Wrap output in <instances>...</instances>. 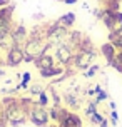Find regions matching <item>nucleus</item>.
I'll use <instances>...</instances> for the list:
<instances>
[{
	"instance_id": "f257e3e1",
	"label": "nucleus",
	"mask_w": 122,
	"mask_h": 127,
	"mask_svg": "<svg viewBox=\"0 0 122 127\" xmlns=\"http://www.w3.org/2000/svg\"><path fill=\"white\" fill-rule=\"evenodd\" d=\"M52 49V45L44 40V38H32L29 37L27 38V42L24 44V52H25V55H24V62L25 64H33L35 62V59L40 57V55H44V54H49V50Z\"/></svg>"
},
{
	"instance_id": "f03ea898",
	"label": "nucleus",
	"mask_w": 122,
	"mask_h": 127,
	"mask_svg": "<svg viewBox=\"0 0 122 127\" xmlns=\"http://www.w3.org/2000/svg\"><path fill=\"white\" fill-rule=\"evenodd\" d=\"M27 117H29V122H32L35 127L49 126V122H50V114H49V109L39 105L37 102H35V104H33V107L29 110Z\"/></svg>"
},
{
	"instance_id": "7ed1b4c3",
	"label": "nucleus",
	"mask_w": 122,
	"mask_h": 127,
	"mask_svg": "<svg viewBox=\"0 0 122 127\" xmlns=\"http://www.w3.org/2000/svg\"><path fill=\"white\" fill-rule=\"evenodd\" d=\"M97 57V52L92 50V52H82V50H77L74 54V60H72V65L75 70H85L89 69L92 62H94V59Z\"/></svg>"
},
{
	"instance_id": "20e7f679",
	"label": "nucleus",
	"mask_w": 122,
	"mask_h": 127,
	"mask_svg": "<svg viewBox=\"0 0 122 127\" xmlns=\"http://www.w3.org/2000/svg\"><path fill=\"white\" fill-rule=\"evenodd\" d=\"M74 54H75V50L70 49V47L64 42V44H59L57 47H55L54 57H55V62H57L59 65H62V67H70L72 60H74Z\"/></svg>"
},
{
	"instance_id": "39448f33",
	"label": "nucleus",
	"mask_w": 122,
	"mask_h": 127,
	"mask_svg": "<svg viewBox=\"0 0 122 127\" xmlns=\"http://www.w3.org/2000/svg\"><path fill=\"white\" fill-rule=\"evenodd\" d=\"M24 55H25L24 47L22 45H13L10 50L5 52V60H3V64H5L7 67L15 69V67H19L20 64L24 62Z\"/></svg>"
},
{
	"instance_id": "423d86ee",
	"label": "nucleus",
	"mask_w": 122,
	"mask_h": 127,
	"mask_svg": "<svg viewBox=\"0 0 122 127\" xmlns=\"http://www.w3.org/2000/svg\"><path fill=\"white\" fill-rule=\"evenodd\" d=\"M12 37H13L15 45H22L24 47V44L27 42V38H29V29L24 24H13Z\"/></svg>"
},
{
	"instance_id": "0eeeda50",
	"label": "nucleus",
	"mask_w": 122,
	"mask_h": 127,
	"mask_svg": "<svg viewBox=\"0 0 122 127\" xmlns=\"http://www.w3.org/2000/svg\"><path fill=\"white\" fill-rule=\"evenodd\" d=\"M39 74H40V77H42V79H57V77H60V75H64V74H65V67H62V65L55 64L54 67L39 70Z\"/></svg>"
},
{
	"instance_id": "6e6552de",
	"label": "nucleus",
	"mask_w": 122,
	"mask_h": 127,
	"mask_svg": "<svg viewBox=\"0 0 122 127\" xmlns=\"http://www.w3.org/2000/svg\"><path fill=\"white\" fill-rule=\"evenodd\" d=\"M57 126L59 127H82V119L75 112H69Z\"/></svg>"
},
{
	"instance_id": "1a4fd4ad",
	"label": "nucleus",
	"mask_w": 122,
	"mask_h": 127,
	"mask_svg": "<svg viewBox=\"0 0 122 127\" xmlns=\"http://www.w3.org/2000/svg\"><path fill=\"white\" fill-rule=\"evenodd\" d=\"M55 57L52 55V54H44V55H40V57L35 59V62H33V65L37 67L39 70L42 69H49V67H54L55 65Z\"/></svg>"
},
{
	"instance_id": "9d476101",
	"label": "nucleus",
	"mask_w": 122,
	"mask_h": 127,
	"mask_svg": "<svg viewBox=\"0 0 122 127\" xmlns=\"http://www.w3.org/2000/svg\"><path fill=\"white\" fill-rule=\"evenodd\" d=\"M99 50H100V54L104 55V59L107 60V64H109L112 59H116V55H117V49H116L112 44H110V42H105V44H102Z\"/></svg>"
},
{
	"instance_id": "9b49d317",
	"label": "nucleus",
	"mask_w": 122,
	"mask_h": 127,
	"mask_svg": "<svg viewBox=\"0 0 122 127\" xmlns=\"http://www.w3.org/2000/svg\"><path fill=\"white\" fill-rule=\"evenodd\" d=\"M57 22L62 27H65V29L70 30V27H74V24H75V13L74 12H67V13H64V15H60V17L57 19Z\"/></svg>"
},
{
	"instance_id": "f8f14e48",
	"label": "nucleus",
	"mask_w": 122,
	"mask_h": 127,
	"mask_svg": "<svg viewBox=\"0 0 122 127\" xmlns=\"http://www.w3.org/2000/svg\"><path fill=\"white\" fill-rule=\"evenodd\" d=\"M13 45H15V42H13V37H12V32H7V33H3L2 37H0V50H10Z\"/></svg>"
},
{
	"instance_id": "ddd939ff",
	"label": "nucleus",
	"mask_w": 122,
	"mask_h": 127,
	"mask_svg": "<svg viewBox=\"0 0 122 127\" xmlns=\"http://www.w3.org/2000/svg\"><path fill=\"white\" fill-rule=\"evenodd\" d=\"M27 122H29L27 114L25 112H20V114H17L15 117H12V119L8 121V126L10 127H20V126H25Z\"/></svg>"
},
{
	"instance_id": "4468645a",
	"label": "nucleus",
	"mask_w": 122,
	"mask_h": 127,
	"mask_svg": "<svg viewBox=\"0 0 122 127\" xmlns=\"http://www.w3.org/2000/svg\"><path fill=\"white\" fill-rule=\"evenodd\" d=\"M109 42L117 50H122V30H117V32H109Z\"/></svg>"
},
{
	"instance_id": "2eb2a0df",
	"label": "nucleus",
	"mask_w": 122,
	"mask_h": 127,
	"mask_svg": "<svg viewBox=\"0 0 122 127\" xmlns=\"http://www.w3.org/2000/svg\"><path fill=\"white\" fill-rule=\"evenodd\" d=\"M64 102H65V105L67 107H70V109H79V105H80V102H79L77 99V95L75 94H72V92H67V94H64Z\"/></svg>"
},
{
	"instance_id": "dca6fc26",
	"label": "nucleus",
	"mask_w": 122,
	"mask_h": 127,
	"mask_svg": "<svg viewBox=\"0 0 122 127\" xmlns=\"http://www.w3.org/2000/svg\"><path fill=\"white\" fill-rule=\"evenodd\" d=\"M30 79H32V74H30V72H24V75H22V80H20V84L19 85H17V89H24V90H27L29 89V87H30V85H29V84H30Z\"/></svg>"
},
{
	"instance_id": "f3484780",
	"label": "nucleus",
	"mask_w": 122,
	"mask_h": 127,
	"mask_svg": "<svg viewBox=\"0 0 122 127\" xmlns=\"http://www.w3.org/2000/svg\"><path fill=\"white\" fill-rule=\"evenodd\" d=\"M99 70H100V65H99V64H92L89 69L84 72V77H85V79H92V77L95 75Z\"/></svg>"
},
{
	"instance_id": "a211bd4d",
	"label": "nucleus",
	"mask_w": 122,
	"mask_h": 127,
	"mask_svg": "<svg viewBox=\"0 0 122 127\" xmlns=\"http://www.w3.org/2000/svg\"><path fill=\"white\" fill-rule=\"evenodd\" d=\"M117 30H122V12H116V17H114V27L110 32H117Z\"/></svg>"
},
{
	"instance_id": "6ab92c4d",
	"label": "nucleus",
	"mask_w": 122,
	"mask_h": 127,
	"mask_svg": "<svg viewBox=\"0 0 122 127\" xmlns=\"http://www.w3.org/2000/svg\"><path fill=\"white\" fill-rule=\"evenodd\" d=\"M37 104H39V105H42V107H47V105H49V104H50V99H49V94H47V92H42V94L39 95V97H37Z\"/></svg>"
},
{
	"instance_id": "aec40b11",
	"label": "nucleus",
	"mask_w": 122,
	"mask_h": 127,
	"mask_svg": "<svg viewBox=\"0 0 122 127\" xmlns=\"http://www.w3.org/2000/svg\"><path fill=\"white\" fill-rule=\"evenodd\" d=\"M107 99H109V92L102 89L100 92H97V94H95V99H94V102H95V104H100V102L107 100Z\"/></svg>"
},
{
	"instance_id": "412c9836",
	"label": "nucleus",
	"mask_w": 122,
	"mask_h": 127,
	"mask_svg": "<svg viewBox=\"0 0 122 127\" xmlns=\"http://www.w3.org/2000/svg\"><path fill=\"white\" fill-rule=\"evenodd\" d=\"M97 105H99V104H95L94 100L89 102V104H87V107H85V115L90 117L92 114H95V112H97Z\"/></svg>"
},
{
	"instance_id": "4be33fe9",
	"label": "nucleus",
	"mask_w": 122,
	"mask_h": 127,
	"mask_svg": "<svg viewBox=\"0 0 122 127\" xmlns=\"http://www.w3.org/2000/svg\"><path fill=\"white\" fill-rule=\"evenodd\" d=\"M89 119H90V122H92L94 126H99V124H100V122L104 121V115L100 114V112H95V114H92V115H90Z\"/></svg>"
},
{
	"instance_id": "5701e85b",
	"label": "nucleus",
	"mask_w": 122,
	"mask_h": 127,
	"mask_svg": "<svg viewBox=\"0 0 122 127\" xmlns=\"http://www.w3.org/2000/svg\"><path fill=\"white\" fill-rule=\"evenodd\" d=\"M29 92L32 95H37V97H39V95L44 92V87H42V85H30V87H29Z\"/></svg>"
},
{
	"instance_id": "b1692460",
	"label": "nucleus",
	"mask_w": 122,
	"mask_h": 127,
	"mask_svg": "<svg viewBox=\"0 0 122 127\" xmlns=\"http://www.w3.org/2000/svg\"><path fill=\"white\" fill-rule=\"evenodd\" d=\"M117 122H119V114H117V110H110V124H112V126H117Z\"/></svg>"
},
{
	"instance_id": "393cba45",
	"label": "nucleus",
	"mask_w": 122,
	"mask_h": 127,
	"mask_svg": "<svg viewBox=\"0 0 122 127\" xmlns=\"http://www.w3.org/2000/svg\"><path fill=\"white\" fill-rule=\"evenodd\" d=\"M44 17H45V15H44L42 12H37V13H33V15H32V19H33V20H42Z\"/></svg>"
},
{
	"instance_id": "a878e982",
	"label": "nucleus",
	"mask_w": 122,
	"mask_h": 127,
	"mask_svg": "<svg viewBox=\"0 0 122 127\" xmlns=\"http://www.w3.org/2000/svg\"><path fill=\"white\" fill-rule=\"evenodd\" d=\"M99 127H109V119H105V117H104V121L99 124Z\"/></svg>"
},
{
	"instance_id": "bb28decb",
	"label": "nucleus",
	"mask_w": 122,
	"mask_h": 127,
	"mask_svg": "<svg viewBox=\"0 0 122 127\" xmlns=\"http://www.w3.org/2000/svg\"><path fill=\"white\" fill-rule=\"evenodd\" d=\"M10 3V0H0V8H3L5 5H8Z\"/></svg>"
},
{
	"instance_id": "cd10ccee",
	"label": "nucleus",
	"mask_w": 122,
	"mask_h": 127,
	"mask_svg": "<svg viewBox=\"0 0 122 127\" xmlns=\"http://www.w3.org/2000/svg\"><path fill=\"white\" fill-rule=\"evenodd\" d=\"M109 107H110V110H116V109H117L116 102H114V100H110V102H109Z\"/></svg>"
},
{
	"instance_id": "c85d7f7f",
	"label": "nucleus",
	"mask_w": 122,
	"mask_h": 127,
	"mask_svg": "<svg viewBox=\"0 0 122 127\" xmlns=\"http://www.w3.org/2000/svg\"><path fill=\"white\" fill-rule=\"evenodd\" d=\"M8 124H7V121L3 119V117H0V127H7Z\"/></svg>"
},
{
	"instance_id": "c756f323",
	"label": "nucleus",
	"mask_w": 122,
	"mask_h": 127,
	"mask_svg": "<svg viewBox=\"0 0 122 127\" xmlns=\"http://www.w3.org/2000/svg\"><path fill=\"white\" fill-rule=\"evenodd\" d=\"M79 0H64V3H67V5H74V3H77Z\"/></svg>"
},
{
	"instance_id": "7c9ffc66",
	"label": "nucleus",
	"mask_w": 122,
	"mask_h": 127,
	"mask_svg": "<svg viewBox=\"0 0 122 127\" xmlns=\"http://www.w3.org/2000/svg\"><path fill=\"white\" fill-rule=\"evenodd\" d=\"M87 95H89V97H94V95H95V90H94V89H89V90H87Z\"/></svg>"
},
{
	"instance_id": "2f4dec72",
	"label": "nucleus",
	"mask_w": 122,
	"mask_h": 127,
	"mask_svg": "<svg viewBox=\"0 0 122 127\" xmlns=\"http://www.w3.org/2000/svg\"><path fill=\"white\" fill-rule=\"evenodd\" d=\"M3 75H5V70H3V69H0V77H3Z\"/></svg>"
},
{
	"instance_id": "473e14b6",
	"label": "nucleus",
	"mask_w": 122,
	"mask_h": 127,
	"mask_svg": "<svg viewBox=\"0 0 122 127\" xmlns=\"http://www.w3.org/2000/svg\"><path fill=\"white\" fill-rule=\"evenodd\" d=\"M99 2H100V3H105V2H107V0H99Z\"/></svg>"
},
{
	"instance_id": "72a5a7b5",
	"label": "nucleus",
	"mask_w": 122,
	"mask_h": 127,
	"mask_svg": "<svg viewBox=\"0 0 122 127\" xmlns=\"http://www.w3.org/2000/svg\"><path fill=\"white\" fill-rule=\"evenodd\" d=\"M44 127H59V126H44Z\"/></svg>"
},
{
	"instance_id": "f704fd0d",
	"label": "nucleus",
	"mask_w": 122,
	"mask_h": 127,
	"mask_svg": "<svg viewBox=\"0 0 122 127\" xmlns=\"http://www.w3.org/2000/svg\"><path fill=\"white\" fill-rule=\"evenodd\" d=\"M0 117H2V105H0Z\"/></svg>"
},
{
	"instance_id": "c9c22d12",
	"label": "nucleus",
	"mask_w": 122,
	"mask_h": 127,
	"mask_svg": "<svg viewBox=\"0 0 122 127\" xmlns=\"http://www.w3.org/2000/svg\"><path fill=\"white\" fill-rule=\"evenodd\" d=\"M55 2H64V0H55Z\"/></svg>"
},
{
	"instance_id": "e433bc0d",
	"label": "nucleus",
	"mask_w": 122,
	"mask_h": 127,
	"mask_svg": "<svg viewBox=\"0 0 122 127\" xmlns=\"http://www.w3.org/2000/svg\"><path fill=\"white\" fill-rule=\"evenodd\" d=\"M119 2H122V0H119Z\"/></svg>"
}]
</instances>
